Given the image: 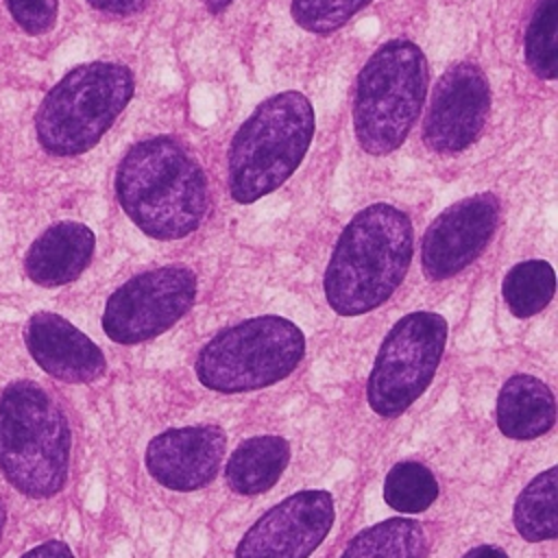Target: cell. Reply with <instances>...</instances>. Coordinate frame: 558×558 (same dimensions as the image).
<instances>
[{"label":"cell","instance_id":"6da1fadb","mask_svg":"<svg viewBox=\"0 0 558 558\" xmlns=\"http://www.w3.org/2000/svg\"><path fill=\"white\" fill-rule=\"evenodd\" d=\"M113 187L126 218L159 242L183 240L198 231L211 203L203 166L168 135L133 144L116 168Z\"/></svg>","mask_w":558,"mask_h":558},{"label":"cell","instance_id":"7a4b0ae2","mask_svg":"<svg viewBox=\"0 0 558 558\" xmlns=\"http://www.w3.org/2000/svg\"><path fill=\"white\" fill-rule=\"evenodd\" d=\"M414 255L410 216L390 203L360 209L340 231L329 255L323 290L340 316H360L384 305L403 283Z\"/></svg>","mask_w":558,"mask_h":558},{"label":"cell","instance_id":"3957f363","mask_svg":"<svg viewBox=\"0 0 558 558\" xmlns=\"http://www.w3.org/2000/svg\"><path fill=\"white\" fill-rule=\"evenodd\" d=\"M316 131L314 107L296 89L264 98L233 133L227 148V187L251 205L279 190L301 166Z\"/></svg>","mask_w":558,"mask_h":558},{"label":"cell","instance_id":"277c9868","mask_svg":"<svg viewBox=\"0 0 558 558\" xmlns=\"http://www.w3.org/2000/svg\"><path fill=\"white\" fill-rule=\"evenodd\" d=\"M72 432L57 399L37 381L17 379L0 390V471L22 495H57L70 471Z\"/></svg>","mask_w":558,"mask_h":558},{"label":"cell","instance_id":"5b68a950","mask_svg":"<svg viewBox=\"0 0 558 558\" xmlns=\"http://www.w3.org/2000/svg\"><path fill=\"white\" fill-rule=\"evenodd\" d=\"M427 59L405 37L384 41L357 72L351 120L357 146L384 157L401 148L427 98Z\"/></svg>","mask_w":558,"mask_h":558},{"label":"cell","instance_id":"8992f818","mask_svg":"<svg viewBox=\"0 0 558 558\" xmlns=\"http://www.w3.org/2000/svg\"><path fill=\"white\" fill-rule=\"evenodd\" d=\"M135 94V74L122 61H89L72 68L35 113L39 146L57 157L94 148Z\"/></svg>","mask_w":558,"mask_h":558},{"label":"cell","instance_id":"52a82bcc","mask_svg":"<svg viewBox=\"0 0 558 558\" xmlns=\"http://www.w3.org/2000/svg\"><path fill=\"white\" fill-rule=\"evenodd\" d=\"M305 355V336L288 318L264 314L218 331L203 344L194 371L216 392H246L286 379Z\"/></svg>","mask_w":558,"mask_h":558},{"label":"cell","instance_id":"ba28073f","mask_svg":"<svg viewBox=\"0 0 558 558\" xmlns=\"http://www.w3.org/2000/svg\"><path fill=\"white\" fill-rule=\"evenodd\" d=\"M447 331V320L425 310L392 325L366 381V401L375 414L392 418L425 392L445 353Z\"/></svg>","mask_w":558,"mask_h":558},{"label":"cell","instance_id":"9c48e42d","mask_svg":"<svg viewBox=\"0 0 558 558\" xmlns=\"http://www.w3.org/2000/svg\"><path fill=\"white\" fill-rule=\"evenodd\" d=\"M196 294V272L185 264L142 270L118 286L107 299L102 331L118 344L153 340L192 310Z\"/></svg>","mask_w":558,"mask_h":558},{"label":"cell","instance_id":"30bf717a","mask_svg":"<svg viewBox=\"0 0 558 558\" xmlns=\"http://www.w3.org/2000/svg\"><path fill=\"white\" fill-rule=\"evenodd\" d=\"M490 83L475 61L449 65L436 81L421 124L427 150L451 157L471 148L490 113Z\"/></svg>","mask_w":558,"mask_h":558},{"label":"cell","instance_id":"8fae6325","mask_svg":"<svg viewBox=\"0 0 558 558\" xmlns=\"http://www.w3.org/2000/svg\"><path fill=\"white\" fill-rule=\"evenodd\" d=\"M501 220V203L477 192L447 205L421 238V270L429 281H447L466 270L493 242Z\"/></svg>","mask_w":558,"mask_h":558},{"label":"cell","instance_id":"7c38bea8","mask_svg":"<svg viewBox=\"0 0 558 558\" xmlns=\"http://www.w3.org/2000/svg\"><path fill=\"white\" fill-rule=\"evenodd\" d=\"M333 497L301 490L264 512L242 536L235 558H307L333 525Z\"/></svg>","mask_w":558,"mask_h":558},{"label":"cell","instance_id":"4fadbf2b","mask_svg":"<svg viewBox=\"0 0 558 558\" xmlns=\"http://www.w3.org/2000/svg\"><path fill=\"white\" fill-rule=\"evenodd\" d=\"M227 436L216 425L166 429L146 447V469L166 488L196 490L209 484L222 462Z\"/></svg>","mask_w":558,"mask_h":558},{"label":"cell","instance_id":"5bb4252c","mask_svg":"<svg viewBox=\"0 0 558 558\" xmlns=\"http://www.w3.org/2000/svg\"><path fill=\"white\" fill-rule=\"evenodd\" d=\"M24 342L37 366L65 384H89L105 375L100 347L54 312H37L24 327Z\"/></svg>","mask_w":558,"mask_h":558},{"label":"cell","instance_id":"9a60e30c","mask_svg":"<svg viewBox=\"0 0 558 558\" xmlns=\"http://www.w3.org/2000/svg\"><path fill=\"white\" fill-rule=\"evenodd\" d=\"M96 248L94 231L76 220L48 227L26 251V277L44 288L65 286L83 275Z\"/></svg>","mask_w":558,"mask_h":558},{"label":"cell","instance_id":"2e32d148","mask_svg":"<svg viewBox=\"0 0 558 558\" xmlns=\"http://www.w3.org/2000/svg\"><path fill=\"white\" fill-rule=\"evenodd\" d=\"M556 423L554 392L534 375H512L497 397V425L504 436L532 440L547 434Z\"/></svg>","mask_w":558,"mask_h":558},{"label":"cell","instance_id":"e0dca14e","mask_svg":"<svg viewBox=\"0 0 558 558\" xmlns=\"http://www.w3.org/2000/svg\"><path fill=\"white\" fill-rule=\"evenodd\" d=\"M290 460V445L281 436L242 440L227 460L225 480L238 495H259L275 486Z\"/></svg>","mask_w":558,"mask_h":558},{"label":"cell","instance_id":"ac0fdd59","mask_svg":"<svg viewBox=\"0 0 558 558\" xmlns=\"http://www.w3.org/2000/svg\"><path fill=\"white\" fill-rule=\"evenodd\" d=\"M425 527L414 519H386L351 538L340 558H425Z\"/></svg>","mask_w":558,"mask_h":558},{"label":"cell","instance_id":"d6986e66","mask_svg":"<svg viewBox=\"0 0 558 558\" xmlns=\"http://www.w3.org/2000/svg\"><path fill=\"white\" fill-rule=\"evenodd\" d=\"M556 493H558V469L549 466L536 475L517 497L514 504V527L530 541H549L558 532V512H556Z\"/></svg>","mask_w":558,"mask_h":558},{"label":"cell","instance_id":"ffe728a7","mask_svg":"<svg viewBox=\"0 0 558 558\" xmlns=\"http://www.w3.org/2000/svg\"><path fill=\"white\" fill-rule=\"evenodd\" d=\"M556 275L545 259H525L514 264L504 281L501 296L506 307L517 318H530L541 314L554 299Z\"/></svg>","mask_w":558,"mask_h":558},{"label":"cell","instance_id":"44dd1931","mask_svg":"<svg viewBox=\"0 0 558 558\" xmlns=\"http://www.w3.org/2000/svg\"><path fill=\"white\" fill-rule=\"evenodd\" d=\"M438 497L434 473L418 462L405 460L395 464L384 480V501L397 512L416 514L427 510Z\"/></svg>","mask_w":558,"mask_h":558},{"label":"cell","instance_id":"7402d4cb","mask_svg":"<svg viewBox=\"0 0 558 558\" xmlns=\"http://www.w3.org/2000/svg\"><path fill=\"white\" fill-rule=\"evenodd\" d=\"M558 0H536L525 26L523 54L534 76L543 81L556 78L558 46H556Z\"/></svg>","mask_w":558,"mask_h":558},{"label":"cell","instance_id":"603a6c76","mask_svg":"<svg viewBox=\"0 0 558 558\" xmlns=\"http://www.w3.org/2000/svg\"><path fill=\"white\" fill-rule=\"evenodd\" d=\"M373 0H290L294 24L314 35H331Z\"/></svg>","mask_w":558,"mask_h":558},{"label":"cell","instance_id":"cb8c5ba5","mask_svg":"<svg viewBox=\"0 0 558 558\" xmlns=\"http://www.w3.org/2000/svg\"><path fill=\"white\" fill-rule=\"evenodd\" d=\"M11 17L28 35L48 33L57 22L59 0H4Z\"/></svg>","mask_w":558,"mask_h":558},{"label":"cell","instance_id":"d4e9b609","mask_svg":"<svg viewBox=\"0 0 558 558\" xmlns=\"http://www.w3.org/2000/svg\"><path fill=\"white\" fill-rule=\"evenodd\" d=\"M94 11L109 17H135L150 7L153 0H85Z\"/></svg>","mask_w":558,"mask_h":558},{"label":"cell","instance_id":"484cf974","mask_svg":"<svg viewBox=\"0 0 558 558\" xmlns=\"http://www.w3.org/2000/svg\"><path fill=\"white\" fill-rule=\"evenodd\" d=\"M20 558H74V551L70 549L68 543L50 538V541H44V543L35 545L33 549L22 554Z\"/></svg>","mask_w":558,"mask_h":558},{"label":"cell","instance_id":"4316f807","mask_svg":"<svg viewBox=\"0 0 558 558\" xmlns=\"http://www.w3.org/2000/svg\"><path fill=\"white\" fill-rule=\"evenodd\" d=\"M462 558H508V554L495 545H480L466 551Z\"/></svg>","mask_w":558,"mask_h":558},{"label":"cell","instance_id":"83f0119b","mask_svg":"<svg viewBox=\"0 0 558 558\" xmlns=\"http://www.w3.org/2000/svg\"><path fill=\"white\" fill-rule=\"evenodd\" d=\"M203 4V9H207L209 13H222L227 11L235 0H198Z\"/></svg>","mask_w":558,"mask_h":558},{"label":"cell","instance_id":"f1b7e54d","mask_svg":"<svg viewBox=\"0 0 558 558\" xmlns=\"http://www.w3.org/2000/svg\"><path fill=\"white\" fill-rule=\"evenodd\" d=\"M4 523H7V506H4V499L0 497V534L4 530Z\"/></svg>","mask_w":558,"mask_h":558}]
</instances>
